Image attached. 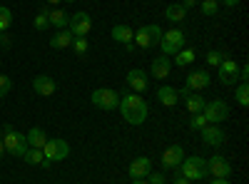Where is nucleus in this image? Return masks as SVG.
<instances>
[{
  "mask_svg": "<svg viewBox=\"0 0 249 184\" xmlns=\"http://www.w3.org/2000/svg\"><path fill=\"white\" fill-rule=\"evenodd\" d=\"M120 115L124 117V122H130V125H142L144 119L150 115V105L144 102L142 95L137 92H127L120 97V105H117Z\"/></svg>",
  "mask_w": 249,
  "mask_h": 184,
  "instance_id": "nucleus-1",
  "label": "nucleus"
},
{
  "mask_svg": "<svg viewBox=\"0 0 249 184\" xmlns=\"http://www.w3.org/2000/svg\"><path fill=\"white\" fill-rule=\"evenodd\" d=\"M0 139H3V145H5V154H13V157H20L23 159V154L28 152V139L25 134H20L15 127L5 125L3 127V134H0Z\"/></svg>",
  "mask_w": 249,
  "mask_h": 184,
  "instance_id": "nucleus-2",
  "label": "nucleus"
},
{
  "mask_svg": "<svg viewBox=\"0 0 249 184\" xmlns=\"http://www.w3.org/2000/svg\"><path fill=\"white\" fill-rule=\"evenodd\" d=\"M182 172L184 179H190V182H199V179H207L210 174H207V159L192 154V157H184L182 159V165L177 167Z\"/></svg>",
  "mask_w": 249,
  "mask_h": 184,
  "instance_id": "nucleus-3",
  "label": "nucleus"
},
{
  "mask_svg": "<svg viewBox=\"0 0 249 184\" xmlns=\"http://www.w3.org/2000/svg\"><path fill=\"white\" fill-rule=\"evenodd\" d=\"M162 28L160 25H142L135 30V37H132V43L142 50H147V48H155L160 45V40H162Z\"/></svg>",
  "mask_w": 249,
  "mask_h": 184,
  "instance_id": "nucleus-4",
  "label": "nucleus"
},
{
  "mask_svg": "<svg viewBox=\"0 0 249 184\" xmlns=\"http://www.w3.org/2000/svg\"><path fill=\"white\" fill-rule=\"evenodd\" d=\"M160 48H162V55H167V57L177 55V52L184 48V30L172 28V30H167V33H162Z\"/></svg>",
  "mask_w": 249,
  "mask_h": 184,
  "instance_id": "nucleus-5",
  "label": "nucleus"
},
{
  "mask_svg": "<svg viewBox=\"0 0 249 184\" xmlns=\"http://www.w3.org/2000/svg\"><path fill=\"white\" fill-rule=\"evenodd\" d=\"M90 102H92L95 107L110 112V110H115V107L120 105V92H117V90H110V87H97V90L90 95Z\"/></svg>",
  "mask_w": 249,
  "mask_h": 184,
  "instance_id": "nucleus-6",
  "label": "nucleus"
},
{
  "mask_svg": "<svg viewBox=\"0 0 249 184\" xmlns=\"http://www.w3.org/2000/svg\"><path fill=\"white\" fill-rule=\"evenodd\" d=\"M204 119L210 122V125H219L230 117V105H227L224 100H212V102H204V110H202Z\"/></svg>",
  "mask_w": 249,
  "mask_h": 184,
  "instance_id": "nucleus-7",
  "label": "nucleus"
},
{
  "mask_svg": "<svg viewBox=\"0 0 249 184\" xmlns=\"http://www.w3.org/2000/svg\"><path fill=\"white\" fill-rule=\"evenodd\" d=\"M68 154H70V145L65 139H48L43 147V157L50 162H62L68 159Z\"/></svg>",
  "mask_w": 249,
  "mask_h": 184,
  "instance_id": "nucleus-8",
  "label": "nucleus"
},
{
  "mask_svg": "<svg viewBox=\"0 0 249 184\" xmlns=\"http://www.w3.org/2000/svg\"><path fill=\"white\" fill-rule=\"evenodd\" d=\"M68 25H70L72 37H88L92 30V17H90V13H75V15H70Z\"/></svg>",
  "mask_w": 249,
  "mask_h": 184,
  "instance_id": "nucleus-9",
  "label": "nucleus"
},
{
  "mask_svg": "<svg viewBox=\"0 0 249 184\" xmlns=\"http://www.w3.org/2000/svg\"><path fill=\"white\" fill-rule=\"evenodd\" d=\"M232 172L234 169H232V162L230 159H224L219 154H214L212 159H207V174H212L214 179H230Z\"/></svg>",
  "mask_w": 249,
  "mask_h": 184,
  "instance_id": "nucleus-10",
  "label": "nucleus"
},
{
  "mask_svg": "<svg viewBox=\"0 0 249 184\" xmlns=\"http://www.w3.org/2000/svg\"><path fill=\"white\" fill-rule=\"evenodd\" d=\"M217 75H219V83L227 85V87H234L237 80H239V65L234 63L232 57H227L224 63L217 67Z\"/></svg>",
  "mask_w": 249,
  "mask_h": 184,
  "instance_id": "nucleus-11",
  "label": "nucleus"
},
{
  "mask_svg": "<svg viewBox=\"0 0 249 184\" xmlns=\"http://www.w3.org/2000/svg\"><path fill=\"white\" fill-rule=\"evenodd\" d=\"M212 85V75L202 70V67H195L192 72H187V80H184V87H190L192 92L197 90H204V87H210Z\"/></svg>",
  "mask_w": 249,
  "mask_h": 184,
  "instance_id": "nucleus-12",
  "label": "nucleus"
},
{
  "mask_svg": "<svg viewBox=\"0 0 249 184\" xmlns=\"http://www.w3.org/2000/svg\"><path fill=\"white\" fill-rule=\"evenodd\" d=\"M124 83H127V87L132 90V92H144L147 90V85H150V77H147V72L144 70H140V67H135V70H130L127 72V77H124Z\"/></svg>",
  "mask_w": 249,
  "mask_h": 184,
  "instance_id": "nucleus-13",
  "label": "nucleus"
},
{
  "mask_svg": "<svg viewBox=\"0 0 249 184\" xmlns=\"http://www.w3.org/2000/svg\"><path fill=\"white\" fill-rule=\"evenodd\" d=\"M177 95H179V100H184L187 110H190L192 115H197V112H202V110H204V97H202V95H197V92H192L190 87L177 90Z\"/></svg>",
  "mask_w": 249,
  "mask_h": 184,
  "instance_id": "nucleus-14",
  "label": "nucleus"
},
{
  "mask_svg": "<svg viewBox=\"0 0 249 184\" xmlns=\"http://www.w3.org/2000/svg\"><path fill=\"white\" fill-rule=\"evenodd\" d=\"M199 134H202V142L210 145V147H222L224 145V130L219 125H207L204 130H199Z\"/></svg>",
  "mask_w": 249,
  "mask_h": 184,
  "instance_id": "nucleus-15",
  "label": "nucleus"
},
{
  "mask_svg": "<svg viewBox=\"0 0 249 184\" xmlns=\"http://www.w3.org/2000/svg\"><path fill=\"white\" fill-rule=\"evenodd\" d=\"M182 159H184V150L179 145H172L162 152V167L164 169H177L182 165Z\"/></svg>",
  "mask_w": 249,
  "mask_h": 184,
  "instance_id": "nucleus-16",
  "label": "nucleus"
},
{
  "mask_svg": "<svg viewBox=\"0 0 249 184\" xmlns=\"http://www.w3.org/2000/svg\"><path fill=\"white\" fill-rule=\"evenodd\" d=\"M130 177L132 179H144L150 172H152V159L150 157H135L132 162H130Z\"/></svg>",
  "mask_w": 249,
  "mask_h": 184,
  "instance_id": "nucleus-17",
  "label": "nucleus"
},
{
  "mask_svg": "<svg viewBox=\"0 0 249 184\" xmlns=\"http://www.w3.org/2000/svg\"><path fill=\"white\" fill-rule=\"evenodd\" d=\"M33 90H35L37 95H43V97H50V95H55L57 85H55V80H53L50 75H37V77L33 80Z\"/></svg>",
  "mask_w": 249,
  "mask_h": 184,
  "instance_id": "nucleus-18",
  "label": "nucleus"
},
{
  "mask_svg": "<svg viewBox=\"0 0 249 184\" xmlns=\"http://www.w3.org/2000/svg\"><path fill=\"white\" fill-rule=\"evenodd\" d=\"M150 72H152L157 80H164V77L172 72V60H170L167 55L155 57V60H152V65H150Z\"/></svg>",
  "mask_w": 249,
  "mask_h": 184,
  "instance_id": "nucleus-19",
  "label": "nucleus"
},
{
  "mask_svg": "<svg viewBox=\"0 0 249 184\" xmlns=\"http://www.w3.org/2000/svg\"><path fill=\"white\" fill-rule=\"evenodd\" d=\"M157 100H160V105H164V107H175L177 102H179V95H177L175 87L162 85V87L157 90Z\"/></svg>",
  "mask_w": 249,
  "mask_h": 184,
  "instance_id": "nucleus-20",
  "label": "nucleus"
},
{
  "mask_svg": "<svg viewBox=\"0 0 249 184\" xmlns=\"http://www.w3.org/2000/svg\"><path fill=\"white\" fill-rule=\"evenodd\" d=\"M25 139H28V147H35V150H43V147H45V142H48L50 137L45 134V130H43V127H33V130H28Z\"/></svg>",
  "mask_w": 249,
  "mask_h": 184,
  "instance_id": "nucleus-21",
  "label": "nucleus"
},
{
  "mask_svg": "<svg viewBox=\"0 0 249 184\" xmlns=\"http://www.w3.org/2000/svg\"><path fill=\"white\" fill-rule=\"evenodd\" d=\"M70 45H72V33L70 30H57L50 37V48L53 50H68Z\"/></svg>",
  "mask_w": 249,
  "mask_h": 184,
  "instance_id": "nucleus-22",
  "label": "nucleus"
},
{
  "mask_svg": "<svg viewBox=\"0 0 249 184\" xmlns=\"http://www.w3.org/2000/svg\"><path fill=\"white\" fill-rule=\"evenodd\" d=\"M110 35H112V40H115V43L130 45V43H132V37H135V30H132L130 25H115Z\"/></svg>",
  "mask_w": 249,
  "mask_h": 184,
  "instance_id": "nucleus-23",
  "label": "nucleus"
},
{
  "mask_svg": "<svg viewBox=\"0 0 249 184\" xmlns=\"http://www.w3.org/2000/svg\"><path fill=\"white\" fill-rule=\"evenodd\" d=\"M164 17H167L172 25H175V23H182V20L187 17V8H184L182 3H172V5L164 8Z\"/></svg>",
  "mask_w": 249,
  "mask_h": 184,
  "instance_id": "nucleus-24",
  "label": "nucleus"
},
{
  "mask_svg": "<svg viewBox=\"0 0 249 184\" xmlns=\"http://www.w3.org/2000/svg\"><path fill=\"white\" fill-rule=\"evenodd\" d=\"M48 20H50V25L53 28H57V30H65L68 28V20H70V15L65 13V10H48Z\"/></svg>",
  "mask_w": 249,
  "mask_h": 184,
  "instance_id": "nucleus-25",
  "label": "nucleus"
},
{
  "mask_svg": "<svg viewBox=\"0 0 249 184\" xmlns=\"http://www.w3.org/2000/svg\"><path fill=\"white\" fill-rule=\"evenodd\" d=\"M195 48H182L177 55H175V65L177 67H190L192 63H195Z\"/></svg>",
  "mask_w": 249,
  "mask_h": 184,
  "instance_id": "nucleus-26",
  "label": "nucleus"
},
{
  "mask_svg": "<svg viewBox=\"0 0 249 184\" xmlns=\"http://www.w3.org/2000/svg\"><path fill=\"white\" fill-rule=\"evenodd\" d=\"M227 57H230V52H227V50H210V52H207V65L219 67Z\"/></svg>",
  "mask_w": 249,
  "mask_h": 184,
  "instance_id": "nucleus-27",
  "label": "nucleus"
},
{
  "mask_svg": "<svg viewBox=\"0 0 249 184\" xmlns=\"http://www.w3.org/2000/svg\"><path fill=\"white\" fill-rule=\"evenodd\" d=\"M234 97L239 102V107H249V83H239L234 87Z\"/></svg>",
  "mask_w": 249,
  "mask_h": 184,
  "instance_id": "nucleus-28",
  "label": "nucleus"
},
{
  "mask_svg": "<svg viewBox=\"0 0 249 184\" xmlns=\"http://www.w3.org/2000/svg\"><path fill=\"white\" fill-rule=\"evenodd\" d=\"M23 159L28 162V165H33V167H37V165H43V150H35V147H28V152L23 154Z\"/></svg>",
  "mask_w": 249,
  "mask_h": 184,
  "instance_id": "nucleus-29",
  "label": "nucleus"
},
{
  "mask_svg": "<svg viewBox=\"0 0 249 184\" xmlns=\"http://www.w3.org/2000/svg\"><path fill=\"white\" fill-rule=\"evenodd\" d=\"M10 25H13V10L8 5H0V33L10 30Z\"/></svg>",
  "mask_w": 249,
  "mask_h": 184,
  "instance_id": "nucleus-30",
  "label": "nucleus"
},
{
  "mask_svg": "<svg viewBox=\"0 0 249 184\" xmlns=\"http://www.w3.org/2000/svg\"><path fill=\"white\" fill-rule=\"evenodd\" d=\"M202 13H204L207 17L217 15V13H219V0H202Z\"/></svg>",
  "mask_w": 249,
  "mask_h": 184,
  "instance_id": "nucleus-31",
  "label": "nucleus"
},
{
  "mask_svg": "<svg viewBox=\"0 0 249 184\" xmlns=\"http://www.w3.org/2000/svg\"><path fill=\"white\" fill-rule=\"evenodd\" d=\"M207 125H210V122L204 119V115H202V112H197V115H192V117H190V127H192V130H197V132H199V130H204Z\"/></svg>",
  "mask_w": 249,
  "mask_h": 184,
  "instance_id": "nucleus-32",
  "label": "nucleus"
},
{
  "mask_svg": "<svg viewBox=\"0 0 249 184\" xmlns=\"http://www.w3.org/2000/svg\"><path fill=\"white\" fill-rule=\"evenodd\" d=\"M35 28L37 30H48L50 28V20H48V10H40L35 15Z\"/></svg>",
  "mask_w": 249,
  "mask_h": 184,
  "instance_id": "nucleus-33",
  "label": "nucleus"
},
{
  "mask_svg": "<svg viewBox=\"0 0 249 184\" xmlns=\"http://www.w3.org/2000/svg\"><path fill=\"white\" fill-rule=\"evenodd\" d=\"M70 48H75L77 55H85L88 48H90V45H88V37H72V45H70Z\"/></svg>",
  "mask_w": 249,
  "mask_h": 184,
  "instance_id": "nucleus-34",
  "label": "nucleus"
},
{
  "mask_svg": "<svg viewBox=\"0 0 249 184\" xmlns=\"http://www.w3.org/2000/svg\"><path fill=\"white\" fill-rule=\"evenodd\" d=\"M8 92H13V80L8 75H0V100H3Z\"/></svg>",
  "mask_w": 249,
  "mask_h": 184,
  "instance_id": "nucleus-35",
  "label": "nucleus"
},
{
  "mask_svg": "<svg viewBox=\"0 0 249 184\" xmlns=\"http://www.w3.org/2000/svg\"><path fill=\"white\" fill-rule=\"evenodd\" d=\"M147 182L150 184H164V174L162 172H150L147 174Z\"/></svg>",
  "mask_w": 249,
  "mask_h": 184,
  "instance_id": "nucleus-36",
  "label": "nucleus"
},
{
  "mask_svg": "<svg viewBox=\"0 0 249 184\" xmlns=\"http://www.w3.org/2000/svg\"><path fill=\"white\" fill-rule=\"evenodd\" d=\"M239 80L242 83H249V67L247 65H239Z\"/></svg>",
  "mask_w": 249,
  "mask_h": 184,
  "instance_id": "nucleus-37",
  "label": "nucleus"
},
{
  "mask_svg": "<svg viewBox=\"0 0 249 184\" xmlns=\"http://www.w3.org/2000/svg\"><path fill=\"white\" fill-rule=\"evenodd\" d=\"M222 3H224L227 8H234V5H239V3H242V0H222Z\"/></svg>",
  "mask_w": 249,
  "mask_h": 184,
  "instance_id": "nucleus-38",
  "label": "nucleus"
},
{
  "mask_svg": "<svg viewBox=\"0 0 249 184\" xmlns=\"http://www.w3.org/2000/svg\"><path fill=\"white\" fill-rule=\"evenodd\" d=\"M172 184H192V182H190V179H184V177H182V174H179V177H177V179H175V182H172Z\"/></svg>",
  "mask_w": 249,
  "mask_h": 184,
  "instance_id": "nucleus-39",
  "label": "nucleus"
},
{
  "mask_svg": "<svg viewBox=\"0 0 249 184\" xmlns=\"http://www.w3.org/2000/svg\"><path fill=\"white\" fill-rule=\"evenodd\" d=\"M182 5H184L187 10H190V8H195V5H197V0H184V3H182Z\"/></svg>",
  "mask_w": 249,
  "mask_h": 184,
  "instance_id": "nucleus-40",
  "label": "nucleus"
},
{
  "mask_svg": "<svg viewBox=\"0 0 249 184\" xmlns=\"http://www.w3.org/2000/svg\"><path fill=\"white\" fill-rule=\"evenodd\" d=\"M210 184H232V182H230V179H212Z\"/></svg>",
  "mask_w": 249,
  "mask_h": 184,
  "instance_id": "nucleus-41",
  "label": "nucleus"
},
{
  "mask_svg": "<svg viewBox=\"0 0 249 184\" xmlns=\"http://www.w3.org/2000/svg\"><path fill=\"white\" fill-rule=\"evenodd\" d=\"M5 157V145H3V139H0V159Z\"/></svg>",
  "mask_w": 249,
  "mask_h": 184,
  "instance_id": "nucleus-42",
  "label": "nucleus"
},
{
  "mask_svg": "<svg viewBox=\"0 0 249 184\" xmlns=\"http://www.w3.org/2000/svg\"><path fill=\"white\" fill-rule=\"evenodd\" d=\"M0 45H8V37H5V33H0Z\"/></svg>",
  "mask_w": 249,
  "mask_h": 184,
  "instance_id": "nucleus-43",
  "label": "nucleus"
},
{
  "mask_svg": "<svg viewBox=\"0 0 249 184\" xmlns=\"http://www.w3.org/2000/svg\"><path fill=\"white\" fill-rule=\"evenodd\" d=\"M132 184H150L147 179H132Z\"/></svg>",
  "mask_w": 249,
  "mask_h": 184,
  "instance_id": "nucleus-44",
  "label": "nucleus"
},
{
  "mask_svg": "<svg viewBox=\"0 0 249 184\" xmlns=\"http://www.w3.org/2000/svg\"><path fill=\"white\" fill-rule=\"evenodd\" d=\"M45 3H50V5H57V3H62V0H45Z\"/></svg>",
  "mask_w": 249,
  "mask_h": 184,
  "instance_id": "nucleus-45",
  "label": "nucleus"
},
{
  "mask_svg": "<svg viewBox=\"0 0 249 184\" xmlns=\"http://www.w3.org/2000/svg\"><path fill=\"white\" fill-rule=\"evenodd\" d=\"M65 3H75V0H65Z\"/></svg>",
  "mask_w": 249,
  "mask_h": 184,
  "instance_id": "nucleus-46",
  "label": "nucleus"
}]
</instances>
